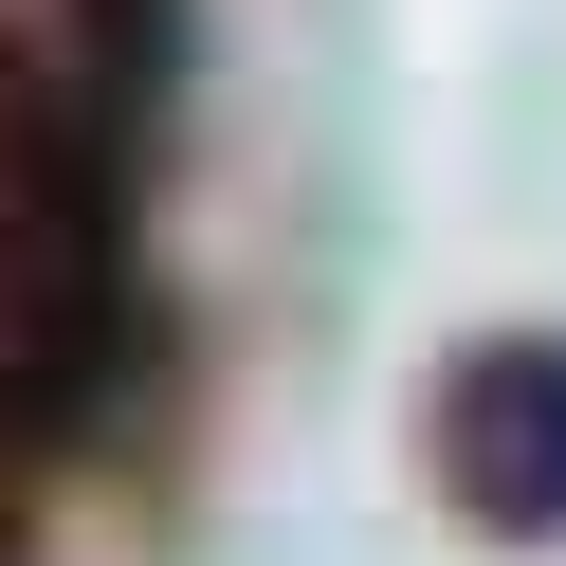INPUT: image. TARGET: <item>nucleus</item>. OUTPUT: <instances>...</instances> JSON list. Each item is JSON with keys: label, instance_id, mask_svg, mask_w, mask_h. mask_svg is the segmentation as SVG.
<instances>
[{"label": "nucleus", "instance_id": "4", "mask_svg": "<svg viewBox=\"0 0 566 566\" xmlns=\"http://www.w3.org/2000/svg\"><path fill=\"white\" fill-rule=\"evenodd\" d=\"M0 548H19V530H0Z\"/></svg>", "mask_w": 566, "mask_h": 566}, {"label": "nucleus", "instance_id": "1", "mask_svg": "<svg viewBox=\"0 0 566 566\" xmlns=\"http://www.w3.org/2000/svg\"><path fill=\"white\" fill-rule=\"evenodd\" d=\"M128 384V147L74 74H0V457L92 439Z\"/></svg>", "mask_w": 566, "mask_h": 566}, {"label": "nucleus", "instance_id": "2", "mask_svg": "<svg viewBox=\"0 0 566 566\" xmlns=\"http://www.w3.org/2000/svg\"><path fill=\"white\" fill-rule=\"evenodd\" d=\"M420 457H439V512L493 530V548H566V329H475L420 402Z\"/></svg>", "mask_w": 566, "mask_h": 566}, {"label": "nucleus", "instance_id": "3", "mask_svg": "<svg viewBox=\"0 0 566 566\" xmlns=\"http://www.w3.org/2000/svg\"><path fill=\"white\" fill-rule=\"evenodd\" d=\"M74 92H92V128H147L165 92H184V0H74Z\"/></svg>", "mask_w": 566, "mask_h": 566}]
</instances>
